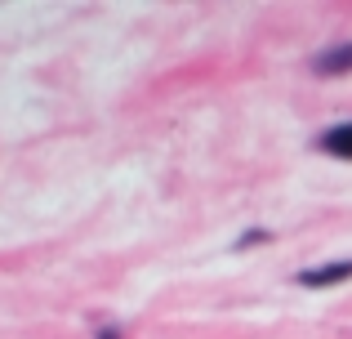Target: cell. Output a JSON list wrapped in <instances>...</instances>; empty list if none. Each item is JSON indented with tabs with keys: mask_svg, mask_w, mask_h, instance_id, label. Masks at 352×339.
<instances>
[{
	"mask_svg": "<svg viewBox=\"0 0 352 339\" xmlns=\"http://www.w3.org/2000/svg\"><path fill=\"white\" fill-rule=\"evenodd\" d=\"M352 277V259L348 263H326V268H308V272H299V281L303 286H335V281H348Z\"/></svg>",
	"mask_w": 352,
	"mask_h": 339,
	"instance_id": "obj_1",
	"label": "cell"
},
{
	"mask_svg": "<svg viewBox=\"0 0 352 339\" xmlns=\"http://www.w3.org/2000/svg\"><path fill=\"white\" fill-rule=\"evenodd\" d=\"M317 72H321V76H339V72H352V45H339V50L321 54V58H317Z\"/></svg>",
	"mask_w": 352,
	"mask_h": 339,
	"instance_id": "obj_2",
	"label": "cell"
},
{
	"mask_svg": "<svg viewBox=\"0 0 352 339\" xmlns=\"http://www.w3.org/2000/svg\"><path fill=\"white\" fill-rule=\"evenodd\" d=\"M98 339H120V335H116V331H103V335H98Z\"/></svg>",
	"mask_w": 352,
	"mask_h": 339,
	"instance_id": "obj_4",
	"label": "cell"
},
{
	"mask_svg": "<svg viewBox=\"0 0 352 339\" xmlns=\"http://www.w3.org/2000/svg\"><path fill=\"white\" fill-rule=\"evenodd\" d=\"M321 148L335 152V157H352V121H348V125H335V130H326Z\"/></svg>",
	"mask_w": 352,
	"mask_h": 339,
	"instance_id": "obj_3",
	"label": "cell"
}]
</instances>
